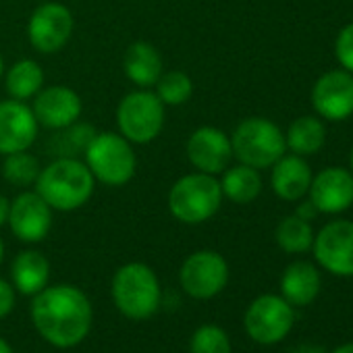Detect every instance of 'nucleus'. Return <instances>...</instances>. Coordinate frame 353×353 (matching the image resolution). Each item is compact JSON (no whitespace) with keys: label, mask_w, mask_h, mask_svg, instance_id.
<instances>
[{"label":"nucleus","mask_w":353,"mask_h":353,"mask_svg":"<svg viewBox=\"0 0 353 353\" xmlns=\"http://www.w3.org/2000/svg\"><path fill=\"white\" fill-rule=\"evenodd\" d=\"M117 121L127 139L135 143H148L162 129L164 104L152 92H133L119 104Z\"/></svg>","instance_id":"6e6552de"},{"label":"nucleus","mask_w":353,"mask_h":353,"mask_svg":"<svg viewBox=\"0 0 353 353\" xmlns=\"http://www.w3.org/2000/svg\"><path fill=\"white\" fill-rule=\"evenodd\" d=\"M9 212H11V204L5 196H0V225L9 221Z\"/></svg>","instance_id":"473e14b6"},{"label":"nucleus","mask_w":353,"mask_h":353,"mask_svg":"<svg viewBox=\"0 0 353 353\" xmlns=\"http://www.w3.org/2000/svg\"><path fill=\"white\" fill-rule=\"evenodd\" d=\"M291 353H326L322 347H316V345H301L297 349H293Z\"/></svg>","instance_id":"72a5a7b5"},{"label":"nucleus","mask_w":353,"mask_h":353,"mask_svg":"<svg viewBox=\"0 0 353 353\" xmlns=\"http://www.w3.org/2000/svg\"><path fill=\"white\" fill-rule=\"evenodd\" d=\"M312 104L326 121H345L353 114V75L328 71L312 88Z\"/></svg>","instance_id":"9b49d317"},{"label":"nucleus","mask_w":353,"mask_h":353,"mask_svg":"<svg viewBox=\"0 0 353 353\" xmlns=\"http://www.w3.org/2000/svg\"><path fill=\"white\" fill-rule=\"evenodd\" d=\"M38 135L34 110L23 102H0V154L28 150Z\"/></svg>","instance_id":"4468645a"},{"label":"nucleus","mask_w":353,"mask_h":353,"mask_svg":"<svg viewBox=\"0 0 353 353\" xmlns=\"http://www.w3.org/2000/svg\"><path fill=\"white\" fill-rule=\"evenodd\" d=\"M81 114V100L79 96L63 85H54L44 90L36 98L34 117L40 125L48 129H63L73 125Z\"/></svg>","instance_id":"f3484780"},{"label":"nucleus","mask_w":353,"mask_h":353,"mask_svg":"<svg viewBox=\"0 0 353 353\" xmlns=\"http://www.w3.org/2000/svg\"><path fill=\"white\" fill-rule=\"evenodd\" d=\"M221 200H223L221 183L212 174L206 172L183 176V179H179L172 185L168 194V206L174 219L190 225L212 219L221 208Z\"/></svg>","instance_id":"20e7f679"},{"label":"nucleus","mask_w":353,"mask_h":353,"mask_svg":"<svg viewBox=\"0 0 353 353\" xmlns=\"http://www.w3.org/2000/svg\"><path fill=\"white\" fill-rule=\"evenodd\" d=\"M322 268L334 276H353V223L332 221L320 229L312 243Z\"/></svg>","instance_id":"9d476101"},{"label":"nucleus","mask_w":353,"mask_h":353,"mask_svg":"<svg viewBox=\"0 0 353 353\" xmlns=\"http://www.w3.org/2000/svg\"><path fill=\"white\" fill-rule=\"evenodd\" d=\"M179 279L188 295L196 299H210L225 289L229 281V266L216 252H196L183 262Z\"/></svg>","instance_id":"1a4fd4ad"},{"label":"nucleus","mask_w":353,"mask_h":353,"mask_svg":"<svg viewBox=\"0 0 353 353\" xmlns=\"http://www.w3.org/2000/svg\"><path fill=\"white\" fill-rule=\"evenodd\" d=\"M7 156L9 158L5 162V176H7L9 183L19 185V188H28L38 179L40 166H38V160L32 154H28L23 150V152H13V154H7Z\"/></svg>","instance_id":"bb28decb"},{"label":"nucleus","mask_w":353,"mask_h":353,"mask_svg":"<svg viewBox=\"0 0 353 353\" xmlns=\"http://www.w3.org/2000/svg\"><path fill=\"white\" fill-rule=\"evenodd\" d=\"M0 75H3V59H0Z\"/></svg>","instance_id":"58836bf2"},{"label":"nucleus","mask_w":353,"mask_h":353,"mask_svg":"<svg viewBox=\"0 0 353 353\" xmlns=\"http://www.w3.org/2000/svg\"><path fill=\"white\" fill-rule=\"evenodd\" d=\"M156 83H158L156 96L160 98L162 104L176 106V104L188 102L192 96V79L181 71H170V73L162 75Z\"/></svg>","instance_id":"cd10ccee"},{"label":"nucleus","mask_w":353,"mask_h":353,"mask_svg":"<svg viewBox=\"0 0 353 353\" xmlns=\"http://www.w3.org/2000/svg\"><path fill=\"white\" fill-rule=\"evenodd\" d=\"M221 190L235 204H250L262 192L260 172L248 164H239L235 168H229L223 176Z\"/></svg>","instance_id":"5701e85b"},{"label":"nucleus","mask_w":353,"mask_h":353,"mask_svg":"<svg viewBox=\"0 0 353 353\" xmlns=\"http://www.w3.org/2000/svg\"><path fill=\"white\" fill-rule=\"evenodd\" d=\"M38 194L57 210L83 206L94 192L92 170L75 158H59L38 174Z\"/></svg>","instance_id":"f03ea898"},{"label":"nucleus","mask_w":353,"mask_h":353,"mask_svg":"<svg viewBox=\"0 0 353 353\" xmlns=\"http://www.w3.org/2000/svg\"><path fill=\"white\" fill-rule=\"evenodd\" d=\"M318 214H320V212H318V208L312 204V200L303 202V204L297 208V216H299V219H303V221H307V223H310V221H314Z\"/></svg>","instance_id":"2f4dec72"},{"label":"nucleus","mask_w":353,"mask_h":353,"mask_svg":"<svg viewBox=\"0 0 353 353\" xmlns=\"http://www.w3.org/2000/svg\"><path fill=\"white\" fill-rule=\"evenodd\" d=\"M73 32V17L67 7L59 3H46L36 9L30 21V40L32 44L44 52H57L61 50Z\"/></svg>","instance_id":"f8f14e48"},{"label":"nucleus","mask_w":353,"mask_h":353,"mask_svg":"<svg viewBox=\"0 0 353 353\" xmlns=\"http://www.w3.org/2000/svg\"><path fill=\"white\" fill-rule=\"evenodd\" d=\"M334 54L341 67L353 75V23L345 26L339 32L336 42H334Z\"/></svg>","instance_id":"c756f323"},{"label":"nucleus","mask_w":353,"mask_h":353,"mask_svg":"<svg viewBox=\"0 0 353 353\" xmlns=\"http://www.w3.org/2000/svg\"><path fill=\"white\" fill-rule=\"evenodd\" d=\"M276 243L287 254H303L314 243V231L312 225L303 219L287 216L276 227Z\"/></svg>","instance_id":"b1692460"},{"label":"nucleus","mask_w":353,"mask_h":353,"mask_svg":"<svg viewBox=\"0 0 353 353\" xmlns=\"http://www.w3.org/2000/svg\"><path fill=\"white\" fill-rule=\"evenodd\" d=\"M349 162H351V170H353V148H351V156H349Z\"/></svg>","instance_id":"4c0bfd02"},{"label":"nucleus","mask_w":353,"mask_h":353,"mask_svg":"<svg viewBox=\"0 0 353 353\" xmlns=\"http://www.w3.org/2000/svg\"><path fill=\"white\" fill-rule=\"evenodd\" d=\"M13 305H15V291L7 281L0 279V318L9 316Z\"/></svg>","instance_id":"7c9ffc66"},{"label":"nucleus","mask_w":353,"mask_h":353,"mask_svg":"<svg viewBox=\"0 0 353 353\" xmlns=\"http://www.w3.org/2000/svg\"><path fill=\"white\" fill-rule=\"evenodd\" d=\"M9 223L15 237H19L21 241H42L52 225L50 206L40 194H21L11 204Z\"/></svg>","instance_id":"2eb2a0df"},{"label":"nucleus","mask_w":353,"mask_h":353,"mask_svg":"<svg viewBox=\"0 0 353 353\" xmlns=\"http://www.w3.org/2000/svg\"><path fill=\"white\" fill-rule=\"evenodd\" d=\"M125 73L133 83L141 88L154 85L162 73V59L158 50L145 42H137L129 46L125 54Z\"/></svg>","instance_id":"412c9836"},{"label":"nucleus","mask_w":353,"mask_h":353,"mask_svg":"<svg viewBox=\"0 0 353 353\" xmlns=\"http://www.w3.org/2000/svg\"><path fill=\"white\" fill-rule=\"evenodd\" d=\"M63 129L65 131H61L59 135L52 137L48 154H54L61 158H75L79 154H85L90 141L96 135L94 127L92 125H69Z\"/></svg>","instance_id":"393cba45"},{"label":"nucleus","mask_w":353,"mask_h":353,"mask_svg":"<svg viewBox=\"0 0 353 353\" xmlns=\"http://www.w3.org/2000/svg\"><path fill=\"white\" fill-rule=\"evenodd\" d=\"M13 283L23 295L40 293L50 276V264L40 252H23L13 262Z\"/></svg>","instance_id":"aec40b11"},{"label":"nucleus","mask_w":353,"mask_h":353,"mask_svg":"<svg viewBox=\"0 0 353 353\" xmlns=\"http://www.w3.org/2000/svg\"><path fill=\"white\" fill-rule=\"evenodd\" d=\"M272 166L274 168L270 183L281 200L297 202L307 194L312 183V170L301 156H281Z\"/></svg>","instance_id":"a211bd4d"},{"label":"nucleus","mask_w":353,"mask_h":353,"mask_svg":"<svg viewBox=\"0 0 353 353\" xmlns=\"http://www.w3.org/2000/svg\"><path fill=\"white\" fill-rule=\"evenodd\" d=\"M3 256H5V245H3V239H0V262H3Z\"/></svg>","instance_id":"e433bc0d"},{"label":"nucleus","mask_w":353,"mask_h":353,"mask_svg":"<svg viewBox=\"0 0 353 353\" xmlns=\"http://www.w3.org/2000/svg\"><path fill=\"white\" fill-rule=\"evenodd\" d=\"M88 168L104 185H125L135 172V154L117 133H96L85 150Z\"/></svg>","instance_id":"423d86ee"},{"label":"nucleus","mask_w":353,"mask_h":353,"mask_svg":"<svg viewBox=\"0 0 353 353\" xmlns=\"http://www.w3.org/2000/svg\"><path fill=\"white\" fill-rule=\"evenodd\" d=\"M192 353H233L229 334L216 324H204L192 336Z\"/></svg>","instance_id":"c85d7f7f"},{"label":"nucleus","mask_w":353,"mask_h":353,"mask_svg":"<svg viewBox=\"0 0 353 353\" xmlns=\"http://www.w3.org/2000/svg\"><path fill=\"white\" fill-rule=\"evenodd\" d=\"M32 320L50 345L61 349L75 347L90 332L92 303L77 287H44L32 303Z\"/></svg>","instance_id":"f257e3e1"},{"label":"nucleus","mask_w":353,"mask_h":353,"mask_svg":"<svg viewBox=\"0 0 353 353\" xmlns=\"http://www.w3.org/2000/svg\"><path fill=\"white\" fill-rule=\"evenodd\" d=\"M326 141V129L316 117H299L289 125L285 135L287 148L297 156H312L322 150Z\"/></svg>","instance_id":"4be33fe9"},{"label":"nucleus","mask_w":353,"mask_h":353,"mask_svg":"<svg viewBox=\"0 0 353 353\" xmlns=\"http://www.w3.org/2000/svg\"><path fill=\"white\" fill-rule=\"evenodd\" d=\"M112 299L121 314L145 320L160 305V285L152 268L139 262L125 264L112 279Z\"/></svg>","instance_id":"7ed1b4c3"},{"label":"nucleus","mask_w":353,"mask_h":353,"mask_svg":"<svg viewBox=\"0 0 353 353\" xmlns=\"http://www.w3.org/2000/svg\"><path fill=\"white\" fill-rule=\"evenodd\" d=\"M233 156L252 168H268L285 154V135L281 129L260 117L245 119L231 137Z\"/></svg>","instance_id":"39448f33"},{"label":"nucleus","mask_w":353,"mask_h":353,"mask_svg":"<svg viewBox=\"0 0 353 353\" xmlns=\"http://www.w3.org/2000/svg\"><path fill=\"white\" fill-rule=\"evenodd\" d=\"M188 156H190L192 164L206 174L223 172L233 158L231 139L221 129L202 127L190 137Z\"/></svg>","instance_id":"dca6fc26"},{"label":"nucleus","mask_w":353,"mask_h":353,"mask_svg":"<svg viewBox=\"0 0 353 353\" xmlns=\"http://www.w3.org/2000/svg\"><path fill=\"white\" fill-rule=\"evenodd\" d=\"M332 353H353V341H351V343H345V345H341V347H336Z\"/></svg>","instance_id":"f704fd0d"},{"label":"nucleus","mask_w":353,"mask_h":353,"mask_svg":"<svg viewBox=\"0 0 353 353\" xmlns=\"http://www.w3.org/2000/svg\"><path fill=\"white\" fill-rule=\"evenodd\" d=\"M42 81H44V75H42L40 65L34 61H21L9 71L7 90L13 98L26 100V98H32L42 88Z\"/></svg>","instance_id":"a878e982"},{"label":"nucleus","mask_w":353,"mask_h":353,"mask_svg":"<svg viewBox=\"0 0 353 353\" xmlns=\"http://www.w3.org/2000/svg\"><path fill=\"white\" fill-rule=\"evenodd\" d=\"M310 200L324 214H339L353 204V172L330 166L320 170L310 183Z\"/></svg>","instance_id":"ddd939ff"},{"label":"nucleus","mask_w":353,"mask_h":353,"mask_svg":"<svg viewBox=\"0 0 353 353\" xmlns=\"http://www.w3.org/2000/svg\"><path fill=\"white\" fill-rule=\"evenodd\" d=\"M295 322L293 305L279 295H260L245 312L243 324L248 334L260 345H274L283 341Z\"/></svg>","instance_id":"0eeeda50"},{"label":"nucleus","mask_w":353,"mask_h":353,"mask_svg":"<svg viewBox=\"0 0 353 353\" xmlns=\"http://www.w3.org/2000/svg\"><path fill=\"white\" fill-rule=\"evenodd\" d=\"M0 353H13V349L9 347V343L5 339H0Z\"/></svg>","instance_id":"c9c22d12"},{"label":"nucleus","mask_w":353,"mask_h":353,"mask_svg":"<svg viewBox=\"0 0 353 353\" xmlns=\"http://www.w3.org/2000/svg\"><path fill=\"white\" fill-rule=\"evenodd\" d=\"M320 272L310 262H293L281 279V293L291 305H310L320 293Z\"/></svg>","instance_id":"6ab92c4d"}]
</instances>
